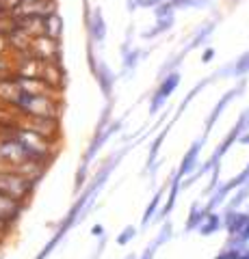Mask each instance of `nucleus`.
Returning <instances> with one entry per match:
<instances>
[{"instance_id": "obj_1", "label": "nucleus", "mask_w": 249, "mask_h": 259, "mask_svg": "<svg viewBox=\"0 0 249 259\" xmlns=\"http://www.w3.org/2000/svg\"><path fill=\"white\" fill-rule=\"evenodd\" d=\"M132 147H134V143H132V145H124L122 149H117V151H113V153H109V158H104V160H102V164L98 166V171L91 175V180L85 184V188L74 197V203L69 205V209L65 212V216H63L61 221H59L57 229H54V233H52V238L46 242L44 248L35 255V259H48V257L54 253V250H57V246L61 244V242L67 238V233L74 229V227H78L80 223L85 221L87 214H89L91 209H93L98 194L104 190V186H106V182L111 180L113 171L119 166V162L126 158V153L130 151Z\"/></svg>"}, {"instance_id": "obj_2", "label": "nucleus", "mask_w": 249, "mask_h": 259, "mask_svg": "<svg viewBox=\"0 0 249 259\" xmlns=\"http://www.w3.org/2000/svg\"><path fill=\"white\" fill-rule=\"evenodd\" d=\"M115 104H117L115 97H113V100H109V102H104V108L100 112L98 123H95V130H93V134H91V141H89V145H87L83 158H80V164L76 168V175H74V197L85 188V184L89 182V171H91L93 160L98 158V151L111 141V136L117 134L119 130L124 127V121L128 117V112H126V115H122V117L113 119Z\"/></svg>"}, {"instance_id": "obj_3", "label": "nucleus", "mask_w": 249, "mask_h": 259, "mask_svg": "<svg viewBox=\"0 0 249 259\" xmlns=\"http://www.w3.org/2000/svg\"><path fill=\"white\" fill-rule=\"evenodd\" d=\"M20 119L22 117H50V119H61L63 112V102L61 95H35L20 91L18 97L11 102L9 106Z\"/></svg>"}, {"instance_id": "obj_4", "label": "nucleus", "mask_w": 249, "mask_h": 259, "mask_svg": "<svg viewBox=\"0 0 249 259\" xmlns=\"http://www.w3.org/2000/svg\"><path fill=\"white\" fill-rule=\"evenodd\" d=\"M39 188V182L30 180V177L22 175L18 171H11V168H5L0 171V192L11 197L20 203H30V199L35 197V192Z\"/></svg>"}, {"instance_id": "obj_5", "label": "nucleus", "mask_w": 249, "mask_h": 259, "mask_svg": "<svg viewBox=\"0 0 249 259\" xmlns=\"http://www.w3.org/2000/svg\"><path fill=\"white\" fill-rule=\"evenodd\" d=\"M245 89H247V78H238V82L234 84V87H230L226 93H223L219 100H217V104L212 106V110L208 112V117H206V121H204V132L199 134L204 141H208V136L212 134V130H215V125L219 123V119L223 117V112H226V108L230 106L232 102L236 100V97H240L245 93Z\"/></svg>"}, {"instance_id": "obj_6", "label": "nucleus", "mask_w": 249, "mask_h": 259, "mask_svg": "<svg viewBox=\"0 0 249 259\" xmlns=\"http://www.w3.org/2000/svg\"><path fill=\"white\" fill-rule=\"evenodd\" d=\"M134 39V24H128L126 28V37L122 46H119V54H122V71H119V78H132L139 63L143 61V56L148 54V50H143L141 46H134L132 44Z\"/></svg>"}, {"instance_id": "obj_7", "label": "nucleus", "mask_w": 249, "mask_h": 259, "mask_svg": "<svg viewBox=\"0 0 249 259\" xmlns=\"http://www.w3.org/2000/svg\"><path fill=\"white\" fill-rule=\"evenodd\" d=\"M180 82H182V74H180V69L169 71L167 76H163V78L158 80L156 89L150 93V106H148L150 117H156L158 112L167 106V102H169V97L173 95L175 89L180 87Z\"/></svg>"}, {"instance_id": "obj_8", "label": "nucleus", "mask_w": 249, "mask_h": 259, "mask_svg": "<svg viewBox=\"0 0 249 259\" xmlns=\"http://www.w3.org/2000/svg\"><path fill=\"white\" fill-rule=\"evenodd\" d=\"M247 182H249V162H247L245 168H243V171H240L238 175L230 177L228 182H221L210 194H208L206 201H204V209H206V212H215V209H219V207L228 201L230 194L234 192L236 188H240L243 184H247Z\"/></svg>"}, {"instance_id": "obj_9", "label": "nucleus", "mask_w": 249, "mask_h": 259, "mask_svg": "<svg viewBox=\"0 0 249 259\" xmlns=\"http://www.w3.org/2000/svg\"><path fill=\"white\" fill-rule=\"evenodd\" d=\"M30 54L42 63H63V41L39 35L30 39Z\"/></svg>"}, {"instance_id": "obj_10", "label": "nucleus", "mask_w": 249, "mask_h": 259, "mask_svg": "<svg viewBox=\"0 0 249 259\" xmlns=\"http://www.w3.org/2000/svg\"><path fill=\"white\" fill-rule=\"evenodd\" d=\"M20 125L30 130L44 139L52 141V143H61L63 130H61V119H50V117H22Z\"/></svg>"}, {"instance_id": "obj_11", "label": "nucleus", "mask_w": 249, "mask_h": 259, "mask_svg": "<svg viewBox=\"0 0 249 259\" xmlns=\"http://www.w3.org/2000/svg\"><path fill=\"white\" fill-rule=\"evenodd\" d=\"M219 22H221V15L219 18H208L206 22H199L195 28H193V32L187 37V41H184V46L180 48V52L184 56H189L193 50H199V48H204L208 44V39L212 37V32L217 30V26H219Z\"/></svg>"}, {"instance_id": "obj_12", "label": "nucleus", "mask_w": 249, "mask_h": 259, "mask_svg": "<svg viewBox=\"0 0 249 259\" xmlns=\"http://www.w3.org/2000/svg\"><path fill=\"white\" fill-rule=\"evenodd\" d=\"M91 76L95 80V84H98L100 93L104 97V102L113 100L115 97V87H117V74L113 69H111V65L102 59V56H98V63H95V67L91 71Z\"/></svg>"}, {"instance_id": "obj_13", "label": "nucleus", "mask_w": 249, "mask_h": 259, "mask_svg": "<svg viewBox=\"0 0 249 259\" xmlns=\"http://www.w3.org/2000/svg\"><path fill=\"white\" fill-rule=\"evenodd\" d=\"M85 30H87V41H91L95 46V50H102L104 44H106L109 28L100 7H91V15H89V22L85 24Z\"/></svg>"}, {"instance_id": "obj_14", "label": "nucleus", "mask_w": 249, "mask_h": 259, "mask_svg": "<svg viewBox=\"0 0 249 259\" xmlns=\"http://www.w3.org/2000/svg\"><path fill=\"white\" fill-rule=\"evenodd\" d=\"M217 80H226V71H223V65H221L219 69H215L212 74H208L206 78H202V80H199V82H197L195 87L191 89V91L187 93V97H184V100L178 104V108H175V112H173V117H171L169 123H171V125H175V121H178V119L184 115V110H187V108L191 106V102L195 100V97H197L199 93H202L206 87H210L212 82H217Z\"/></svg>"}, {"instance_id": "obj_15", "label": "nucleus", "mask_w": 249, "mask_h": 259, "mask_svg": "<svg viewBox=\"0 0 249 259\" xmlns=\"http://www.w3.org/2000/svg\"><path fill=\"white\" fill-rule=\"evenodd\" d=\"M171 123H165L163 127H160V132L152 139V143H150V151H148V158H146V166H143V171H141V175L143 177H150V180H154V175H156V171H158V160H160V149H163V143H165V139L169 136V132H171Z\"/></svg>"}, {"instance_id": "obj_16", "label": "nucleus", "mask_w": 249, "mask_h": 259, "mask_svg": "<svg viewBox=\"0 0 249 259\" xmlns=\"http://www.w3.org/2000/svg\"><path fill=\"white\" fill-rule=\"evenodd\" d=\"M180 190H182V180L178 175H171L169 177V184H167V201L165 203H160V209H158V214L154 216V221H152V225L154 223H163V221H167V218L171 216V212L175 209V203H178V194H180Z\"/></svg>"}, {"instance_id": "obj_17", "label": "nucleus", "mask_w": 249, "mask_h": 259, "mask_svg": "<svg viewBox=\"0 0 249 259\" xmlns=\"http://www.w3.org/2000/svg\"><path fill=\"white\" fill-rule=\"evenodd\" d=\"M204 145H206V141L202 139V136H197V139L189 145V149L184 151V156L180 160V166H178V171H175V175H178L180 180L189 177L197 168V164H199V153H202Z\"/></svg>"}, {"instance_id": "obj_18", "label": "nucleus", "mask_w": 249, "mask_h": 259, "mask_svg": "<svg viewBox=\"0 0 249 259\" xmlns=\"http://www.w3.org/2000/svg\"><path fill=\"white\" fill-rule=\"evenodd\" d=\"M171 238H173V223H171V218H167V221L160 223V229L156 233V238L152 240L146 248H143L141 255H136V259H154L156 253H158V248L165 246Z\"/></svg>"}, {"instance_id": "obj_19", "label": "nucleus", "mask_w": 249, "mask_h": 259, "mask_svg": "<svg viewBox=\"0 0 249 259\" xmlns=\"http://www.w3.org/2000/svg\"><path fill=\"white\" fill-rule=\"evenodd\" d=\"M26 203H20V201H15V199H11V197H7V194H3L0 192V218L3 221H7L9 225H18L20 223V218H22V214L26 212Z\"/></svg>"}, {"instance_id": "obj_20", "label": "nucleus", "mask_w": 249, "mask_h": 259, "mask_svg": "<svg viewBox=\"0 0 249 259\" xmlns=\"http://www.w3.org/2000/svg\"><path fill=\"white\" fill-rule=\"evenodd\" d=\"M221 218H223V229H226L228 238H232L247 225L249 212L247 209H228V212H221Z\"/></svg>"}, {"instance_id": "obj_21", "label": "nucleus", "mask_w": 249, "mask_h": 259, "mask_svg": "<svg viewBox=\"0 0 249 259\" xmlns=\"http://www.w3.org/2000/svg\"><path fill=\"white\" fill-rule=\"evenodd\" d=\"M223 71H226V78H247L249 76V50L240 52L236 59H232L230 63L223 65Z\"/></svg>"}, {"instance_id": "obj_22", "label": "nucleus", "mask_w": 249, "mask_h": 259, "mask_svg": "<svg viewBox=\"0 0 249 259\" xmlns=\"http://www.w3.org/2000/svg\"><path fill=\"white\" fill-rule=\"evenodd\" d=\"M167 184H169V182H165V184L154 192V197L150 199V203L146 205V209H143V216H141V229H148V227L152 225V221H154V216L158 214L160 203H163V197H165V192H167Z\"/></svg>"}, {"instance_id": "obj_23", "label": "nucleus", "mask_w": 249, "mask_h": 259, "mask_svg": "<svg viewBox=\"0 0 249 259\" xmlns=\"http://www.w3.org/2000/svg\"><path fill=\"white\" fill-rule=\"evenodd\" d=\"M221 229H223V218H221L219 209H215V212H208L204 216V221L197 227V233L202 238H210V236H215V233H219Z\"/></svg>"}, {"instance_id": "obj_24", "label": "nucleus", "mask_w": 249, "mask_h": 259, "mask_svg": "<svg viewBox=\"0 0 249 259\" xmlns=\"http://www.w3.org/2000/svg\"><path fill=\"white\" fill-rule=\"evenodd\" d=\"M63 32H65V20H63V15L59 11L48 15V18L44 20V35L46 37L63 41Z\"/></svg>"}, {"instance_id": "obj_25", "label": "nucleus", "mask_w": 249, "mask_h": 259, "mask_svg": "<svg viewBox=\"0 0 249 259\" xmlns=\"http://www.w3.org/2000/svg\"><path fill=\"white\" fill-rule=\"evenodd\" d=\"M206 214H208V212L204 209L202 201H193L191 207H189V216H187V221H184V236H189V233H195L197 227H199V223L204 221Z\"/></svg>"}, {"instance_id": "obj_26", "label": "nucleus", "mask_w": 249, "mask_h": 259, "mask_svg": "<svg viewBox=\"0 0 249 259\" xmlns=\"http://www.w3.org/2000/svg\"><path fill=\"white\" fill-rule=\"evenodd\" d=\"M173 24H175V18H158L154 22V26H150L148 30L141 32V39L148 41V39H156L160 35H167V32L173 28Z\"/></svg>"}, {"instance_id": "obj_27", "label": "nucleus", "mask_w": 249, "mask_h": 259, "mask_svg": "<svg viewBox=\"0 0 249 259\" xmlns=\"http://www.w3.org/2000/svg\"><path fill=\"white\" fill-rule=\"evenodd\" d=\"M247 201H249V182L243 184L240 188H236L234 192L230 194L228 201L223 203V209H221V212H228V209H240V207L247 203Z\"/></svg>"}, {"instance_id": "obj_28", "label": "nucleus", "mask_w": 249, "mask_h": 259, "mask_svg": "<svg viewBox=\"0 0 249 259\" xmlns=\"http://www.w3.org/2000/svg\"><path fill=\"white\" fill-rule=\"evenodd\" d=\"M175 13L178 11H184V9H191V11H195V9H206V7H210L212 5V0H167Z\"/></svg>"}, {"instance_id": "obj_29", "label": "nucleus", "mask_w": 249, "mask_h": 259, "mask_svg": "<svg viewBox=\"0 0 249 259\" xmlns=\"http://www.w3.org/2000/svg\"><path fill=\"white\" fill-rule=\"evenodd\" d=\"M226 246H230V248H245V246H249V221H247V225L240 229L236 236H232V238H228L226 240Z\"/></svg>"}, {"instance_id": "obj_30", "label": "nucleus", "mask_w": 249, "mask_h": 259, "mask_svg": "<svg viewBox=\"0 0 249 259\" xmlns=\"http://www.w3.org/2000/svg\"><path fill=\"white\" fill-rule=\"evenodd\" d=\"M163 0H126V11L128 13H136L141 9H154V7H158Z\"/></svg>"}, {"instance_id": "obj_31", "label": "nucleus", "mask_w": 249, "mask_h": 259, "mask_svg": "<svg viewBox=\"0 0 249 259\" xmlns=\"http://www.w3.org/2000/svg\"><path fill=\"white\" fill-rule=\"evenodd\" d=\"M136 233H139V229H136L134 225H126L124 229L117 233V238H115L117 246H128V244H130V242L136 238Z\"/></svg>"}, {"instance_id": "obj_32", "label": "nucleus", "mask_w": 249, "mask_h": 259, "mask_svg": "<svg viewBox=\"0 0 249 259\" xmlns=\"http://www.w3.org/2000/svg\"><path fill=\"white\" fill-rule=\"evenodd\" d=\"M240 253H243V248H230V246H223V250L215 259H238Z\"/></svg>"}, {"instance_id": "obj_33", "label": "nucleus", "mask_w": 249, "mask_h": 259, "mask_svg": "<svg viewBox=\"0 0 249 259\" xmlns=\"http://www.w3.org/2000/svg\"><path fill=\"white\" fill-rule=\"evenodd\" d=\"M215 54H217L215 48H206V50L202 52V63H210L215 59Z\"/></svg>"}, {"instance_id": "obj_34", "label": "nucleus", "mask_w": 249, "mask_h": 259, "mask_svg": "<svg viewBox=\"0 0 249 259\" xmlns=\"http://www.w3.org/2000/svg\"><path fill=\"white\" fill-rule=\"evenodd\" d=\"M91 236H93V238L106 236V233H104V225H102V223H98V225H93V227H91Z\"/></svg>"}, {"instance_id": "obj_35", "label": "nucleus", "mask_w": 249, "mask_h": 259, "mask_svg": "<svg viewBox=\"0 0 249 259\" xmlns=\"http://www.w3.org/2000/svg\"><path fill=\"white\" fill-rule=\"evenodd\" d=\"M7 54V44H5V37H0V56Z\"/></svg>"}, {"instance_id": "obj_36", "label": "nucleus", "mask_w": 249, "mask_h": 259, "mask_svg": "<svg viewBox=\"0 0 249 259\" xmlns=\"http://www.w3.org/2000/svg\"><path fill=\"white\" fill-rule=\"evenodd\" d=\"M238 259H249V246H245L243 248V253H240V257Z\"/></svg>"}, {"instance_id": "obj_37", "label": "nucleus", "mask_w": 249, "mask_h": 259, "mask_svg": "<svg viewBox=\"0 0 249 259\" xmlns=\"http://www.w3.org/2000/svg\"><path fill=\"white\" fill-rule=\"evenodd\" d=\"M124 259H136V253H128Z\"/></svg>"}, {"instance_id": "obj_38", "label": "nucleus", "mask_w": 249, "mask_h": 259, "mask_svg": "<svg viewBox=\"0 0 249 259\" xmlns=\"http://www.w3.org/2000/svg\"><path fill=\"white\" fill-rule=\"evenodd\" d=\"M24 3H35V0H24Z\"/></svg>"}, {"instance_id": "obj_39", "label": "nucleus", "mask_w": 249, "mask_h": 259, "mask_svg": "<svg viewBox=\"0 0 249 259\" xmlns=\"http://www.w3.org/2000/svg\"><path fill=\"white\" fill-rule=\"evenodd\" d=\"M3 244H5V242H0V246H3Z\"/></svg>"}, {"instance_id": "obj_40", "label": "nucleus", "mask_w": 249, "mask_h": 259, "mask_svg": "<svg viewBox=\"0 0 249 259\" xmlns=\"http://www.w3.org/2000/svg\"><path fill=\"white\" fill-rule=\"evenodd\" d=\"M247 212H249V209H247Z\"/></svg>"}]
</instances>
